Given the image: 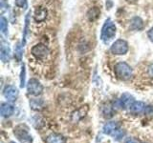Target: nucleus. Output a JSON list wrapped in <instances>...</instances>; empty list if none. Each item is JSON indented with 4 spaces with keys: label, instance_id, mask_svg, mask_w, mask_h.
I'll return each instance as SVG.
<instances>
[{
    "label": "nucleus",
    "instance_id": "obj_31",
    "mask_svg": "<svg viewBox=\"0 0 153 143\" xmlns=\"http://www.w3.org/2000/svg\"><path fill=\"white\" fill-rule=\"evenodd\" d=\"M10 143H16V142H13V141H11V142H10Z\"/></svg>",
    "mask_w": 153,
    "mask_h": 143
},
{
    "label": "nucleus",
    "instance_id": "obj_7",
    "mask_svg": "<svg viewBox=\"0 0 153 143\" xmlns=\"http://www.w3.org/2000/svg\"><path fill=\"white\" fill-rule=\"evenodd\" d=\"M32 54L37 59H44L49 54V49L46 45L39 43V44H36L32 48Z\"/></svg>",
    "mask_w": 153,
    "mask_h": 143
},
{
    "label": "nucleus",
    "instance_id": "obj_3",
    "mask_svg": "<svg viewBox=\"0 0 153 143\" xmlns=\"http://www.w3.org/2000/svg\"><path fill=\"white\" fill-rule=\"evenodd\" d=\"M13 133L21 143H32L33 136L29 133V128L25 124L17 125L13 130Z\"/></svg>",
    "mask_w": 153,
    "mask_h": 143
},
{
    "label": "nucleus",
    "instance_id": "obj_14",
    "mask_svg": "<svg viewBox=\"0 0 153 143\" xmlns=\"http://www.w3.org/2000/svg\"><path fill=\"white\" fill-rule=\"evenodd\" d=\"M143 28V21L141 17L135 16L130 20V29L134 31H141Z\"/></svg>",
    "mask_w": 153,
    "mask_h": 143
},
{
    "label": "nucleus",
    "instance_id": "obj_27",
    "mask_svg": "<svg viewBox=\"0 0 153 143\" xmlns=\"http://www.w3.org/2000/svg\"><path fill=\"white\" fill-rule=\"evenodd\" d=\"M124 143H140V141L134 137H130V138H128V139H126V141Z\"/></svg>",
    "mask_w": 153,
    "mask_h": 143
},
{
    "label": "nucleus",
    "instance_id": "obj_25",
    "mask_svg": "<svg viewBox=\"0 0 153 143\" xmlns=\"http://www.w3.org/2000/svg\"><path fill=\"white\" fill-rule=\"evenodd\" d=\"M14 2L19 8H26L27 6V0H14Z\"/></svg>",
    "mask_w": 153,
    "mask_h": 143
},
{
    "label": "nucleus",
    "instance_id": "obj_4",
    "mask_svg": "<svg viewBox=\"0 0 153 143\" xmlns=\"http://www.w3.org/2000/svg\"><path fill=\"white\" fill-rule=\"evenodd\" d=\"M110 51L114 55H126L128 52V44L126 40L118 39L112 44L111 48H110Z\"/></svg>",
    "mask_w": 153,
    "mask_h": 143
},
{
    "label": "nucleus",
    "instance_id": "obj_21",
    "mask_svg": "<svg viewBox=\"0 0 153 143\" xmlns=\"http://www.w3.org/2000/svg\"><path fill=\"white\" fill-rule=\"evenodd\" d=\"M87 111H84V108H81L79 109V111H76V113L73 114V116H72V117H73V120L74 121H78L79 120L80 118H82L84 116H85V114Z\"/></svg>",
    "mask_w": 153,
    "mask_h": 143
},
{
    "label": "nucleus",
    "instance_id": "obj_2",
    "mask_svg": "<svg viewBox=\"0 0 153 143\" xmlns=\"http://www.w3.org/2000/svg\"><path fill=\"white\" fill-rule=\"evenodd\" d=\"M115 74L118 78L122 80H129L133 75L132 68L126 62H119L115 65Z\"/></svg>",
    "mask_w": 153,
    "mask_h": 143
},
{
    "label": "nucleus",
    "instance_id": "obj_12",
    "mask_svg": "<svg viewBox=\"0 0 153 143\" xmlns=\"http://www.w3.org/2000/svg\"><path fill=\"white\" fill-rule=\"evenodd\" d=\"M146 110V104L142 101H135L130 107V112L133 114H139Z\"/></svg>",
    "mask_w": 153,
    "mask_h": 143
},
{
    "label": "nucleus",
    "instance_id": "obj_24",
    "mask_svg": "<svg viewBox=\"0 0 153 143\" xmlns=\"http://www.w3.org/2000/svg\"><path fill=\"white\" fill-rule=\"evenodd\" d=\"M26 70H25V66L22 65L21 67V74H20V87L23 88L25 87V78H26Z\"/></svg>",
    "mask_w": 153,
    "mask_h": 143
},
{
    "label": "nucleus",
    "instance_id": "obj_23",
    "mask_svg": "<svg viewBox=\"0 0 153 143\" xmlns=\"http://www.w3.org/2000/svg\"><path fill=\"white\" fill-rule=\"evenodd\" d=\"M22 44H18L16 45V49H14V57L16 58L17 61H20L22 58Z\"/></svg>",
    "mask_w": 153,
    "mask_h": 143
},
{
    "label": "nucleus",
    "instance_id": "obj_28",
    "mask_svg": "<svg viewBox=\"0 0 153 143\" xmlns=\"http://www.w3.org/2000/svg\"><path fill=\"white\" fill-rule=\"evenodd\" d=\"M147 35H148V38L153 42V28H151L149 31L147 32Z\"/></svg>",
    "mask_w": 153,
    "mask_h": 143
},
{
    "label": "nucleus",
    "instance_id": "obj_17",
    "mask_svg": "<svg viewBox=\"0 0 153 143\" xmlns=\"http://www.w3.org/2000/svg\"><path fill=\"white\" fill-rule=\"evenodd\" d=\"M100 14V10L97 7H94L92 9H90L87 13V17L90 21H94L96 19H98Z\"/></svg>",
    "mask_w": 153,
    "mask_h": 143
},
{
    "label": "nucleus",
    "instance_id": "obj_16",
    "mask_svg": "<svg viewBox=\"0 0 153 143\" xmlns=\"http://www.w3.org/2000/svg\"><path fill=\"white\" fill-rule=\"evenodd\" d=\"M114 106H112L111 104L109 103H106L102 105V113L103 114L104 117H107V118H110L113 116V114H114Z\"/></svg>",
    "mask_w": 153,
    "mask_h": 143
},
{
    "label": "nucleus",
    "instance_id": "obj_26",
    "mask_svg": "<svg viewBox=\"0 0 153 143\" xmlns=\"http://www.w3.org/2000/svg\"><path fill=\"white\" fill-rule=\"evenodd\" d=\"M145 113L147 114H153V106H147L146 107Z\"/></svg>",
    "mask_w": 153,
    "mask_h": 143
},
{
    "label": "nucleus",
    "instance_id": "obj_22",
    "mask_svg": "<svg viewBox=\"0 0 153 143\" xmlns=\"http://www.w3.org/2000/svg\"><path fill=\"white\" fill-rule=\"evenodd\" d=\"M112 136H113V138L115 140H120V139H122V138L126 136V132H124L123 129H120V128H118L116 131H115L112 135H111Z\"/></svg>",
    "mask_w": 153,
    "mask_h": 143
},
{
    "label": "nucleus",
    "instance_id": "obj_9",
    "mask_svg": "<svg viewBox=\"0 0 153 143\" xmlns=\"http://www.w3.org/2000/svg\"><path fill=\"white\" fill-rule=\"evenodd\" d=\"M45 143H66V137L60 133H54L47 136Z\"/></svg>",
    "mask_w": 153,
    "mask_h": 143
},
{
    "label": "nucleus",
    "instance_id": "obj_13",
    "mask_svg": "<svg viewBox=\"0 0 153 143\" xmlns=\"http://www.w3.org/2000/svg\"><path fill=\"white\" fill-rule=\"evenodd\" d=\"M0 57H1V60L3 62H8L11 58V50H10L9 45L5 44V43H2L1 46V54H0Z\"/></svg>",
    "mask_w": 153,
    "mask_h": 143
},
{
    "label": "nucleus",
    "instance_id": "obj_11",
    "mask_svg": "<svg viewBox=\"0 0 153 143\" xmlns=\"http://www.w3.org/2000/svg\"><path fill=\"white\" fill-rule=\"evenodd\" d=\"M119 128V124L117 122L115 121H111V122H108L106 123L105 125L103 126L102 128V132L103 133H105V135H109L111 136L112 133L117 130V129Z\"/></svg>",
    "mask_w": 153,
    "mask_h": 143
},
{
    "label": "nucleus",
    "instance_id": "obj_20",
    "mask_svg": "<svg viewBox=\"0 0 153 143\" xmlns=\"http://www.w3.org/2000/svg\"><path fill=\"white\" fill-rule=\"evenodd\" d=\"M30 14H31V12H29L26 15V18H25V28H24V33H23V40H22V46L24 47L25 45V39H26V35H27V32H28V27H29V21H30Z\"/></svg>",
    "mask_w": 153,
    "mask_h": 143
},
{
    "label": "nucleus",
    "instance_id": "obj_10",
    "mask_svg": "<svg viewBox=\"0 0 153 143\" xmlns=\"http://www.w3.org/2000/svg\"><path fill=\"white\" fill-rule=\"evenodd\" d=\"M14 112V107L10 103H2L1 109H0V114L2 117L11 116Z\"/></svg>",
    "mask_w": 153,
    "mask_h": 143
},
{
    "label": "nucleus",
    "instance_id": "obj_5",
    "mask_svg": "<svg viewBox=\"0 0 153 143\" xmlns=\"http://www.w3.org/2000/svg\"><path fill=\"white\" fill-rule=\"evenodd\" d=\"M27 91L29 94L35 95V97H37L42 94L43 92V86L41 85V83L36 78H32L29 80L28 85H27Z\"/></svg>",
    "mask_w": 153,
    "mask_h": 143
},
{
    "label": "nucleus",
    "instance_id": "obj_18",
    "mask_svg": "<svg viewBox=\"0 0 153 143\" xmlns=\"http://www.w3.org/2000/svg\"><path fill=\"white\" fill-rule=\"evenodd\" d=\"M43 106H44V102L42 99H32L30 101V107L35 111H40L43 109Z\"/></svg>",
    "mask_w": 153,
    "mask_h": 143
},
{
    "label": "nucleus",
    "instance_id": "obj_29",
    "mask_svg": "<svg viewBox=\"0 0 153 143\" xmlns=\"http://www.w3.org/2000/svg\"><path fill=\"white\" fill-rule=\"evenodd\" d=\"M148 75H149L150 77H153V64H151L148 67Z\"/></svg>",
    "mask_w": 153,
    "mask_h": 143
},
{
    "label": "nucleus",
    "instance_id": "obj_6",
    "mask_svg": "<svg viewBox=\"0 0 153 143\" xmlns=\"http://www.w3.org/2000/svg\"><path fill=\"white\" fill-rule=\"evenodd\" d=\"M135 102L134 100V97L131 94H123L121 98L118 99V101L116 102V104H114V108H122V109H130L131 105Z\"/></svg>",
    "mask_w": 153,
    "mask_h": 143
},
{
    "label": "nucleus",
    "instance_id": "obj_15",
    "mask_svg": "<svg viewBox=\"0 0 153 143\" xmlns=\"http://www.w3.org/2000/svg\"><path fill=\"white\" fill-rule=\"evenodd\" d=\"M35 20L36 22H42L44 21L47 17V10L44 8H37L35 12Z\"/></svg>",
    "mask_w": 153,
    "mask_h": 143
},
{
    "label": "nucleus",
    "instance_id": "obj_8",
    "mask_svg": "<svg viewBox=\"0 0 153 143\" xmlns=\"http://www.w3.org/2000/svg\"><path fill=\"white\" fill-rule=\"evenodd\" d=\"M4 97H6L10 101H14L16 100L17 97H18V89L14 86H8L6 87V89L4 90Z\"/></svg>",
    "mask_w": 153,
    "mask_h": 143
},
{
    "label": "nucleus",
    "instance_id": "obj_30",
    "mask_svg": "<svg viewBox=\"0 0 153 143\" xmlns=\"http://www.w3.org/2000/svg\"><path fill=\"white\" fill-rule=\"evenodd\" d=\"M126 1H128V2H134V1H136V0H126Z\"/></svg>",
    "mask_w": 153,
    "mask_h": 143
},
{
    "label": "nucleus",
    "instance_id": "obj_19",
    "mask_svg": "<svg viewBox=\"0 0 153 143\" xmlns=\"http://www.w3.org/2000/svg\"><path fill=\"white\" fill-rule=\"evenodd\" d=\"M0 29L3 35L8 33V20L4 16H1V19H0Z\"/></svg>",
    "mask_w": 153,
    "mask_h": 143
},
{
    "label": "nucleus",
    "instance_id": "obj_1",
    "mask_svg": "<svg viewBox=\"0 0 153 143\" xmlns=\"http://www.w3.org/2000/svg\"><path fill=\"white\" fill-rule=\"evenodd\" d=\"M117 28L115 26V24L113 21H111V19H107L105 23L103 24V26L102 28V32H100V38L105 44L111 41L113 38L116 35Z\"/></svg>",
    "mask_w": 153,
    "mask_h": 143
}]
</instances>
